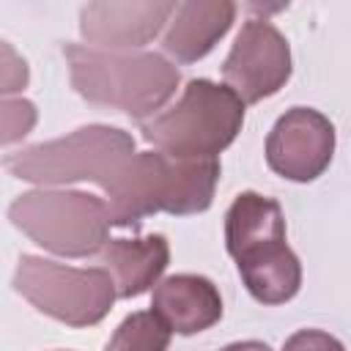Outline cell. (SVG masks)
<instances>
[{"label": "cell", "mask_w": 351, "mask_h": 351, "mask_svg": "<svg viewBox=\"0 0 351 351\" xmlns=\"http://www.w3.org/2000/svg\"><path fill=\"white\" fill-rule=\"evenodd\" d=\"M233 3H178L162 47L184 63L203 58L233 22Z\"/></svg>", "instance_id": "11"}, {"label": "cell", "mask_w": 351, "mask_h": 351, "mask_svg": "<svg viewBox=\"0 0 351 351\" xmlns=\"http://www.w3.org/2000/svg\"><path fill=\"white\" fill-rule=\"evenodd\" d=\"M219 178L217 159H181L170 154H137L121 162L101 181L110 222L132 225L145 214L206 211Z\"/></svg>", "instance_id": "1"}, {"label": "cell", "mask_w": 351, "mask_h": 351, "mask_svg": "<svg viewBox=\"0 0 351 351\" xmlns=\"http://www.w3.org/2000/svg\"><path fill=\"white\" fill-rule=\"evenodd\" d=\"M151 310L170 332L195 335L219 321L222 299L211 280L200 274H173L154 288Z\"/></svg>", "instance_id": "9"}, {"label": "cell", "mask_w": 351, "mask_h": 351, "mask_svg": "<svg viewBox=\"0 0 351 351\" xmlns=\"http://www.w3.org/2000/svg\"><path fill=\"white\" fill-rule=\"evenodd\" d=\"M11 219L36 244L63 252L88 255L107 244V203L82 192H30L11 206Z\"/></svg>", "instance_id": "5"}, {"label": "cell", "mask_w": 351, "mask_h": 351, "mask_svg": "<svg viewBox=\"0 0 351 351\" xmlns=\"http://www.w3.org/2000/svg\"><path fill=\"white\" fill-rule=\"evenodd\" d=\"M14 288L41 313L71 326H88L104 318L115 293L112 277L99 269H71L44 258L22 255Z\"/></svg>", "instance_id": "6"}, {"label": "cell", "mask_w": 351, "mask_h": 351, "mask_svg": "<svg viewBox=\"0 0 351 351\" xmlns=\"http://www.w3.org/2000/svg\"><path fill=\"white\" fill-rule=\"evenodd\" d=\"M282 351H346V348L340 340H335L321 329H302L285 340Z\"/></svg>", "instance_id": "13"}, {"label": "cell", "mask_w": 351, "mask_h": 351, "mask_svg": "<svg viewBox=\"0 0 351 351\" xmlns=\"http://www.w3.org/2000/svg\"><path fill=\"white\" fill-rule=\"evenodd\" d=\"M222 77L241 101H261L277 93L291 77V52L285 36L269 19H247Z\"/></svg>", "instance_id": "7"}, {"label": "cell", "mask_w": 351, "mask_h": 351, "mask_svg": "<svg viewBox=\"0 0 351 351\" xmlns=\"http://www.w3.org/2000/svg\"><path fill=\"white\" fill-rule=\"evenodd\" d=\"M222 351H271V348L266 343H258V340H244V343H230Z\"/></svg>", "instance_id": "14"}, {"label": "cell", "mask_w": 351, "mask_h": 351, "mask_svg": "<svg viewBox=\"0 0 351 351\" xmlns=\"http://www.w3.org/2000/svg\"><path fill=\"white\" fill-rule=\"evenodd\" d=\"M167 261L170 247L159 233L148 239H110L99 255V263L112 277L121 299L145 293L167 269Z\"/></svg>", "instance_id": "10"}, {"label": "cell", "mask_w": 351, "mask_h": 351, "mask_svg": "<svg viewBox=\"0 0 351 351\" xmlns=\"http://www.w3.org/2000/svg\"><path fill=\"white\" fill-rule=\"evenodd\" d=\"M244 123V101L225 85L189 80L181 99L140 123L143 137L162 154L181 159H217Z\"/></svg>", "instance_id": "3"}, {"label": "cell", "mask_w": 351, "mask_h": 351, "mask_svg": "<svg viewBox=\"0 0 351 351\" xmlns=\"http://www.w3.org/2000/svg\"><path fill=\"white\" fill-rule=\"evenodd\" d=\"M63 55L71 60V80L85 99L123 107L129 115L156 110L178 82V71L159 55L123 58L74 44H66Z\"/></svg>", "instance_id": "4"}, {"label": "cell", "mask_w": 351, "mask_h": 351, "mask_svg": "<svg viewBox=\"0 0 351 351\" xmlns=\"http://www.w3.org/2000/svg\"><path fill=\"white\" fill-rule=\"evenodd\" d=\"M170 329L154 310H140L123 318L104 351H167Z\"/></svg>", "instance_id": "12"}, {"label": "cell", "mask_w": 351, "mask_h": 351, "mask_svg": "<svg viewBox=\"0 0 351 351\" xmlns=\"http://www.w3.org/2000/svg\"><path fill=\"white\" fill-rule=\"evenodd\" d=\"M335 151V129L329 118L310 107L288 110L266 140V162L274 173L291 181L318 178Z\"/></svg>", "instance_id": "8"}, {"label": "cell", "mask_w": 351, "mask_h": 351, "mask_svg": "<svg viewBox=\"0 0 351 351\" xmlns=\"http://www.w3.org/2000/svg\"><path fill=\"white\" fill-rule=\"evenodd\" d=\"M228 252L247 291L263 304H282L302 285L299 258L285 244V217L277 200L241 192L225 214Z\"/></svg>", "instance_id": "2"}]
</instances>
